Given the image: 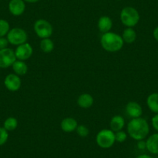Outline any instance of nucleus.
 Returning <instances> with one entry per match:
<instances>
[{
    "mask_svg": "<svg viewBox=\"0 0 158 158\" xmlns=\"http://www.w3.org/2000/svg\"><path fill=\"white\" fill-rule=\"evenodd\" d=\"M33 30L36 36L40 39L51 38L54 33V28L49 21L39 19L33 24Z\"/></svg>",
    "mask_w": 158,
    "mask_h": 158,
    "instance_id": "nucleus-5",
    "label": "nucleus"
},
{
    "mask_svg": "<svg viewBox=\"0 0 158 158\" xmlns=\"http://www.w3.org/2000/svg\"><path fill=\"white\" fill-rule=\"evenodd\" d=\"M9 132L3 127H0V146H2L8 141Z\"/></svg>",
    "mask_w": 158,
    "mask_h": 158,
    "instance_id": "nucleus-24",
    "label": "nucleus"
},
{
    "mask_svg": "<svg viewBox=\"0 0 158 158\" xmlns=\"http://www.w3.org/2000/svg\"><path fill=\"white\" fill-rule=\"evenodd\" d=\"M14 51L15 55H16L17 60L25 61V60L30 58L31 56L33 55V47L27 42V43L23 44H20L16 47Z\"/></svg>",
    "mask_w": 158,
    "mask_h": 158,
    "instance_id": "nucleus-9",
    "label": "nucleus"
},
{
    "mask_svg": "<svg viewBox=\"0 0 158 158\" xmlns=\"http://www.w3.org/2000/svg\"><path fill=\"white\" fill-rule=\"evenodd\" d=\"M9 44H9V41L8 40H7L6 36L0 37V51L8 48Z\"/></svg>",
    "mask_w": 158,
    "mask_h": 158,
    "instance_id": "nucleus-26",
    "label": "nucleus"
},
{
    "mask_svg": "<svg viewBox=\"0 0 158 158\" xmlns=\"http://www.w3.org/2000/svg\"><path fill=\"white\" fill-rule=\"evenodd\" d=\"M100 44L106 51L115 53L120 51L125 43L121 35L109 31L102 33L100 38Z\"/></svg>",
    "mask_w": 158,
    "mask_h": 158,
    "instance_id": "nucleus-2",
    "label": "nucleus"
},
{
    "mask_svg": "<svg viewBox=\"0 0 158 158\" xmlns=\"http://www.w3.org/2000/svg\"><path fill=\"white\" fill-rule=\"evenodd\" d=\"M97 145L102 149H109L115 144V133L110 129H103L95 136Z\"/></svg>",
    "mask_w": 158,
    "mask_h": 158,
    "instance_id": "nucleus-4",
    "label": "nucleus"
},
{
    "mask_svg": "<svg viewBox=\"0 0 158 158\" xmlns=\"http://www.w3.org/2000/svg\"><path fill=\"white\" fill-rule=\"evenodd\" d=\"M151 125L153 128L158 133V114H155L151 118Z\"/></svg>",
    "mask_w": 158,
    "mask_h": 158,
    "instance_id": "nucleus-27",
    "label": "nucleus"
},
{
    "mask_svg": "<svg viewBox=\"0 0 158 158\" xmlns=\"http://www.w3.org/2000/svg\"><path fill=\"white\" fill-rule=\"evenodd\" d=\"M4 85L10 92H17L22 85L20 77L14 73L7 74L4 79Z\"/></svg>",
    "mask_w": 158,
    "mask_h": 158,
    "instance_id": "nucleus-8",
    "label": "nucleus"
},
{
    "mask_svg": "<svg viewBox=\"0 0 158 158\" xmlns=\"http://www.w3.org/2000/svg\"><path fill=\"white\" fill-rule=\"evenodd\" d=\"M123 40L124 43L131 44H133L136 40V32L132 27H127L123 32V34L121 35Z\"/></svg>",
    "mask_w": 158,
    "mask_h": 158,
    "instance_id": "nucleus-19",
    "label": "nucleus"
},
{
    "mask_svg": "<svg viewBox=\"0 0 158 158\" xmlns=\"http://www.w3.org/2000/svg\"><path fill=\"white\" fill-rule=\"evenodd\" d=\"M125 118L122 115H115L111 118L109 127H110V130L115 133V132L123 130V129L125 127Z\"/></svg>",
    "mask_w": 158,
    "mask_h": 158,
    "instance_id": "nucleus-14",
    "label": "nucleus"
},
{
    "mask_svg": "<svg viewBox=\"0 0 158 158\" xmlns=\"http://www.w3.org/2000/svg\"><path fill=\"white\" fill-rule=\"evenodd\" d=\"M75 131L77 134L81 137H87L89 134V128L85 125H78Z\"/></svg>",
    "mask_w": 158,
    "mask_h": 158,
    "instance_id": "nucleus-23",
    "label": "nucleus"
},
{
    "mask_svg": "<svg viewBox=\"0 0 158 158\" xmlns=\"http://www.w3.org/2000/svg\"><path fill=\"white\" fill-rule=\"evenodd\" d=\"M147 151L154 155H158V133H153L146 139Z\"/></svg>",
    "mask_w": 158,
    "mask_h": 158,
    "instance_id": "nucleus-13",
    "label": "nucleus"
},
{
    "mask_svg": "<svg viewBox=\"0 0 158 158\" xmlns=\"http://www.w3.org/2000/svg\"><path fill=\"white\" fill-rule=\"evenodd\" d=\"M136 158H153V157L148 154H140Z\"/></svg>",
    "mask_w": 158,
    "mask_h": 158,
    "instance_id": "nucleus-30",
    "label": "nucleus"
},
{
    "mask_svg": "<svg viewBox=\"0 0 158 158\" xmlns=\"http://www.w3.org/2000/svg\"><path fill=\"white\" fill-rule=\"evenodd\" d=\"M77 104L82 109H89L94 104V98L91 94L83 93L77 98Z\"/></svg>",
    "mask_w": 158,
    "mask_h": 158,
    "instance_id": "nucleus-15",
    "label": "nucleus"
},
{
    "mask_svg": "<svg viewBox=\"0 0 158 158\" xmlns=\"http://www.w3.org/2000/svg\"><path fill=\"white\" fill-rule=\"evenodd\" d=\"M112 25H113V23H112V19L108 16H102L98 19V23H97L98 30L102 33L111 31Z\"/></svg>",
    "mask_w": 158,
    "mask_h": 158,
    "instance_id": "nucleus-16",
    "label": "nucleus"
},
{
    "mask_svg": "<svg viewBox=\"0 0 158 158\" xmlns=\"http://www.w3.org/2000/svg\"><path fill=\"white\" fill-rule=\"evenodd\" d=\"M153 36L155 39V40L158 42V27H156V28H154L153 31Z\"/></svg>",
    "mask_w": 158,
    "mask_h": 158,
    "instance_id": "nucleus-29",
    "label": "nucleus"
},
{
    "mask_svg": "<svg viewBox=\"0 0 158 158\" xmlns=\"http://www.w3.org/2000/svg\"><path fill=\"white\" fill-rule=\"evenodd\" d=\"M115 142L123 143L127 140V137H128V133H126V132L123 131V130H120V131L115 132Z\"/></svg>",
    "mask_w": 158,
    "mask_h": 158,
    "instance_id": "nucleus-25",
    "label": "nucleus"
},
{
    "mask_svg": "<svg viewBox=\"0 0 158 158\" xmlns=\"http://www.w3.org/2000/svg\"><path fill=\"white\" fill-rule=\"evenodd\" d=\"M136 147L139 150H146L147 148V144H146V140L144 139H142V140L137 141V143H136Z\"/></svg>",
    "mask_w": 158,
    "mask_h": 158,
    "instance_id": "nucleus-28",
    "label": "nucleus"
},
{
    "mask_svg": "<svg viewBox=\"0 0 158 158\" xmlns=\"http://www.w3.org/2000/svg\"><path fill=\"white\" fill-rule=\"evenodd\" d=\"M16 60L14 50L7 48L0 51V68L6 69L12 67Z\"/></svg>",
    "mask_w": 158,
    "mask_h": 158,
    "instance_id": "nucleus-7",
    "label": "nucleus"
},
{
    "mask_svg": "<svg viewBox=\"0 0 158 158\" xmlns=\"http://www.w3.org/2000/svg\"><path fill=\"white\" fill-rule=\"evenodd\" d=\"M126 112L131 118L141 117L143 115V108L136 102H130L126 106Z\"/></svg>",
    "mask_w": 158,
    "mask_h": 158,
    "instance_id": "nucleus-11",
    "label": "nucleus"
},
{
    "mask_svg": "<svg viewBox=\"0 0 158 158\" xmlns=\"http://www.w3.org/2000/svg\"><path fill=\"white\" fill-rule=\"evenodd\" d=\"M18 127V120L17 118L13 116H10L4 121L3 127L8 132L13 131L16 130Z\"/></svg>",
    "mask_w": 158,
    "mask_h": 158,
    "instance_id": "nucleus-21",
    "label": "nucleus"
},
{
    "mask_svg": "<svg viewBox=\"0 0 158 158\" xmlns=\"http://www.w3.org/2000/svg\"><path fill=\"white\" fill-rule=\"evenodd\" d=\"M9 44L13 45V46H19L27 42L28 40V35L27 31L20 27H14L10 29L8 34L6 36Z\"/></svg>",
    "mask_w": 158,
    "mask_h": 158,
    "instance_id": "nucleus-6",
    "label": "nucleus"
},
{
    "mask_svg": "<svg viewBox=\"0 0 158 158\" xmlns=\"http://www.w3.org/2000/svg\"><path fill=\"white\" fill-rule=\"evenodd\" d=\"M119 19L123 25L126 27L133 28L139 23L140 16L136 8L133 6H126L121 10Z\"/></svg>",
    "mask_w": 158,
    "mask_h": 158,
    "instance_id": "nucleus-3",
    "label": "nucleus"
},
{
    "mask_svg": "<svg viewBox=\"0 0 158 158\" xmlns=\"http://www.w3.org/2000/svg\"><path fill=\"white\" fill-rule=\"evenodd\" d=\"M147 105L148 109L154 114H158V93L153 92L147 98Z\"/></svg>",
    "mask_w": 158,
    "mask_h": 158,
    "instance_id": "nucleus-18",
    "label": "nucleus"
},
{
    "mask_svg": "<svg viewBox=\"0 0 158 158\" xmlns=\"http://www.w3.org/2000/svg\"><path fill=\"white\" fill-rule=\"evenodd\" d=\"M24 1H25V2H28V3H36L40 0H24Z\"/></svg>",
    "mask_w": 158,
    "mask_h": 158,
    "instance_id": "nucleus-31",
    "label": "nucleus"
},
{
    "mask_svg": "<svg viewBox=\"0 0 158 158\" xmlns=\"http://www.w3.org/2000/svg\"><path fill=\"white\" fill-rule=\"evenodd\" d=\"M12 68L14 74H17L19 77L25 75L28 72V65L23 60H16L12 65Z\"/></svg>",
    "mask_w": 158,
    "mask_h": 158,
    "instance_id": "nucleus-17",
    "label": "nucleus"
},
{
    "mask_svg": "<svg viewBox=\"0 0 158 158\" xmlns=\"http://www.w3.org/2000/svg\"><path fill=\"white\" fill-rule=\"evenodd\" d=\"M10 25L6 19H0V37L6 36L10 30Z\"/></svg>",
    "mask_w": 158,
    "mask_h": 158,
    "instance_id": "nucleus-22",
    "label": "nucleus"
},
{
    "mask_svg": "<svg viewBox=\"0 0 158 158\" xmlns=\"http://www.w3.org/2000/svg\"><path fill=\"white\" fill-rule=\"evenodd\" d=\"M40 48L44 53L49 54L52 52L54 49V43L51 38H45L41 39L40 42Z\"/></svg>",
    "mask_w": 158,
    "mask_h": 158,
    "instance_id": "nucleus-20",
    "label": "nucleus"
},
{
    "mask_svg": "<svg viewBox=\"0 0 158 158\" xmlns=\"http://www.w3.org/2000/svg\"><path fill=\"white\" fill-rule=\"evenodd\" d=\"M117 1H120V0H117Z\"/></svg>",
    "mask_w": 158,
    "mask_h": 158,
    "instance_id": "nucleus-32",
    "label": "nucleus"
},
{
    "mask_svg": "<svg viewBox=\"0 0 158 158\" xmlns=\"http://www.w3.org/2000/svg\"><path fill=\"white\" fill-rule=\"evenodd\" d=\"M78 123L75 118L72 117H66L60 123V129L65 133H72L75 131Z\"/></svg>",
    "mask_w": 158,
    "mask_h": 158,
    "instance_id": "nucleus-12",
    "label": "nucleus"
},
{
    "mask_svg": "<svg viewBox=\"0 0 158 158\" xmlns=\"http://www.w3.org/2000/svg\"><path fill=\"white\" fill-rule=\"evenodd\" d=\"M10 14L14 16H19L26 10V2L24 0H10L8 4Z\"/></svg>",
    "mask_w": 158,
    "mask_h": 158,
    "instance_id": "nucleus-10",
    "label": "nucleus"
},
{
    "mask_svg": "<svg viewBox=\"0 0 158 158\" xmlns=\"http://www.w3.org/2000/svg\"><path fill=\"white\" fill-rule=\"evenodd\" d=\"M127 133L136 141L145 139L150 133V125L144 118H131L127 124Z\"/></svg>",
    "mask_w": 158,
    "mask_h": 158,
    "instance_id": "nucleus-1",
    "label": "nucleus"
}]
</instances>
